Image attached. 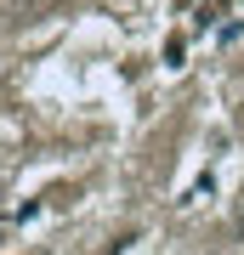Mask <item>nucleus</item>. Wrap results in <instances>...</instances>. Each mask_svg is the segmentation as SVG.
I'll return each mask as SVG.
<instances>
[{
  "instance_id": "f257e3e1",
  "label": "nucleus",
  "mask_w": 244,
  "mask_h": 255,
  "mask_svg": "<svg viewBox=\"0 0 244 255\" xmlns=\"http://www.w3.org/2000/svg\"><path fill=\"white\" fill-rule=\"evenodd\" d=\"M34 6H40V0H0V34H6V28H17Z\"/></svg>"
}]
</instances>
